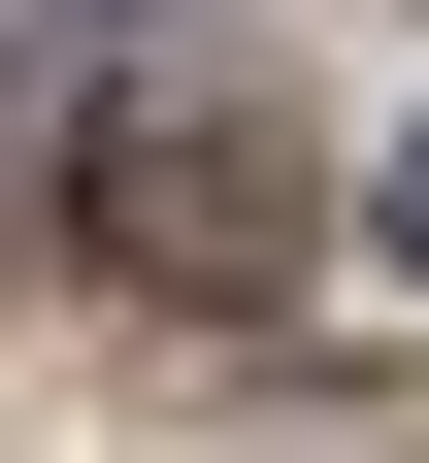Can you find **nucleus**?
Returning a JSON list of instances; mask_svg holds the SVG:
<instances>
[{"instance_id": "obj_3", "label": "nucleus", "mask_w": 429, "mask_h": 463, "mask_svg": "<svg viewBox=\"0 0 429 463\" xmlns=\"http://www.w3.org/2000/svg\"><path fill=\"white\" fill-rule=\"evenodd\" d=\"M396 232H429V133H396Z\"/></svg>"}, {"instance_id": "obj_1", "label": "nucleus", "mask_w": 429, "mask_h": 463, "mask_svg": "<svg viewBox=\"0 0 429 463\" xmlns=\"http://www.w3.org/2000/svg\"><path fill=\"white\" fill-rule=\"evenodd\" d=\"M67 232L133 265V298H265L297 265V133L265 99H133V133H67Z\"/></svg>"}, {"instance_id": "obj_2", "label": "nucleus", "mask_w": 429, "mask_h": 463, "mask_svg": "<svg viewBox=\"0 0 429 463\" xmlns=\"http://www.w3.org/2000/svg\"><path fill=\"white\" fill-rule=\"evenodd\" d=\"M67 33L99 0H0V199H67Z\"/></svg>"}]
</instances>
